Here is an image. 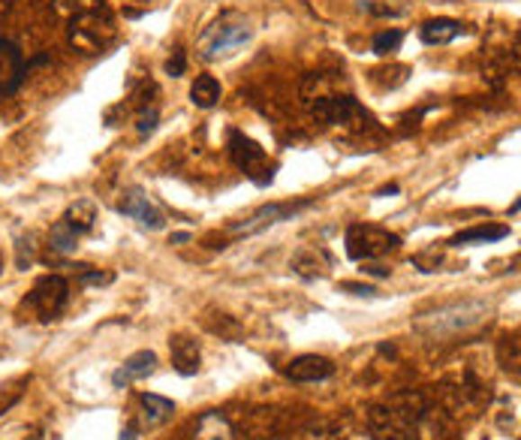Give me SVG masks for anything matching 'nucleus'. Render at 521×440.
Wrapping results in <instances>:
<instances>
[{"mask_svg":"<svg viewBox=\"0 0 521 440\" xmlns=\"http://www.w3.org/2000/svg\"><path fill=\"white\" fill-rule=\"evenodd\" d=\"M425 401L419 392H401L386 404L371 410L368 426L374 440H419L416 437V426L425 410Z\"/></svg>","mask_w":521,"mask_h":440,"instance_id":"obj_1","label":"nucleus"},{"mask_svg":"<svg viewBox=\"0 0 521 440\" xmlns=\"http://www.w3.org/2000/svg\"><path fill=\"white\" fill-rule=\"evenodd\" d=\"M118 37V24L109 10H88L79 15H69V46L82 55H100Z\"/></svg>","mask_w":521,"mask_h":440,"instance_id":"obj_2","label":"nucleus"},{"mask_svg":"<svg viewBox=\"0 0 521 440\" xmlns=\"http://www.w3.org/2000/svg\"><path fill=\"white\" fill-rule=\"evenodd\" d=\"M485 310L489 308H485L482 301H458V305L437 308L434 314H422L419 320H416V332H422L425 338H443V335L467 332L485 320Z\"/></svg>","mask_w":521,"mask_h":440,"instance_id":"obj_3","label":"nucleus"},{"mask_svg":"<svg viewBox=\"0 0 521 440\" xmlns=\"http://www.w3.org/2000/svg\"><path fill=\"white\" fill-rule=\"evenodd\" d=\"M245 42H250V28L245 19H238L236 13L223 15L220 22H214L202 37H199V58L205 60H220L229 58L232 51H238Z\"/></svg>","mask_w":521,"mask_h":440,"instance_id":"obj_4","label":"nucleus"},{"mask_svg":"<svg viewBox=\"0 0 521 440\" xmlns=\"http://www.w3.org/2000/svg\"><path fill=\"white\" fill-rule=\"evenodd\" d=\"M308 112L317 124L326 127H350V130H364L374 124V118L364 112L353 97H314L305 100Z\"/></svg>","mask_w":521,"mask_h":440,"instance_id":"obj_5","label":"nucleus"},{"mask_svg":"<svg viewBox=\"0 0 521 440\" xmlns=\"http://www.w3.org/2000/svg\"><path fill=\"white\" fill-rule=\"evenodd\" d=\"M401 245V238L395 232H389L383 227H374V223H353L346 229V254L355 263H368L380 260V256L392 254Z\"/></svg>","mask_w":521,"mask_h":440,"instance_id":"obj_6","label":"nucleus"},{"mask_svg":"<svg viewBox=\"0 0 521 440\" xmlns=\"http://www.w3.org/2000/svg\"><path fill=\"white\" fill-rule=\"evenodd\" d=\"M229 157L250 181H256V184H268V181L274 178V163H268L265 148L241 130L229 133Z\"/></svg>","mask_w":521,"mask_h":440,"instance_id":"obj_7","label":"nucleus"},{"mask_svg":"<svg viewBox=\"0 0 521 440\" xmlns=\"http://www.w3.org/2000/svg\"><path fill=\"white\" fill-rule=\"evenodd\" d=\"M67 299H69L67 278H60V274H46V278H40L33 283L28 305L37 310L40 320H55L60 310L67 308Z\"/></svg>","mask_w":521,"mask_h":440,"instance_id":"obj_8","label":"nucleus"},{"mask_svg":"<svg viewBox=\"0 0 521 440\" xmlns=\"http://www.w3.org/2000/svg\"><path fill=\"white\" fill-rule=\"evenodd\" d=\"M118 211L127 214V218L139 220V223H142V227H148V229H163V223H166V220H163V214H160L157 205L148 200L145 191H139V187H127V191L121 193Z\"/></svg>","mask_w":521,"mask_h":440,"instance_id":"obj_9","label":"nucleus"},{"mask_svg":"<svg viewBox=\"0 0 521 440\" xmlns=\"http://www.w3.org/2000/svg\"><path fill=\"white\" fill-rule=\"evenodd\" d=\"M305 205H308V202H299V205L268 202V205H263L259 211L250 214L247 220L236 223V227H232V232H236V236H256V232H263V229H268V227H274V223L292 218V214L299 211V209H305Z\"/></svg>","mask_w":521,"mask_h":440,"instance_id":"obj_10","label":"nucleus"},{"mask_svg":"<svg viewBox=\"0 0 521 440\" xmlns=\"http://www.w3.org/2000/svg\"><path fill=\"white\" fill-rule=\"evenodd\" d=\"M283 374L290 377V381L295 383H317V381H326V377H332L335 374V365H332V359H326V356H299V359H292L290 365L283 368Z\"/></svg>","mask_w":521,"mask_h":440,"instance_id":"obj_11","label":"nucleus"},{"mask_svg":"<svg viewBox=\"0 0 521 440\" xmlns=\"http://www.w3.org/2000/svg\"><path fill=\"white\" fill-rule=\"evenodd\" d=\"M24 76V58L15 42L0 40V94H10L22 85Z\"/></svg>","mask_w":521,"mask_h":440,"instance_id":"obj_12","label":"nucleus"},{"mask_svg":"<svg viewBox=\"0 0 521 440\" xmlns=\"http://www.w3.org/2000/svg\"><path fill=\"white\" fill-rule=\"evenodd\" d=\"M154 368H157V356H154L151 350H139L115 371V374H112V383H115L118 390H124V386H130L133 381H142V377H148Z\"/></svg>","mask_w":521,"mask_h":440,"instance_id":"obj_13","label":"nucleus"},{"mask_svg":"<svg viewBox=\"0 0 521 440\" xmlns=\"http://www.w3.org/2000/svg\"><path fill=\"white\" fill-rule=\"evenodd\" d=\"M169 353H172V365H175L178 374H196L199 371V344L187 335H172L169 338Z\"/></svg>","mask_w":521,"mask_h":440,"instance_id":"obj_14","label":"nucleus"},{"mask_svg":"<svg viewBox=\"0 0 521 440\" xmlns=\"http://www.w3.org/2000/svg\"><path fill=\"white\" fill-rule=\"evenodd\" d=\"M193 440H236V431H232L229 419L217 410H208L196 419Z\"/></svg>","mask_w":521,"mask_h":440,"instance_id":"obj_15","label":"nucleus"},{"mask_svg":"<svg viewBox=\"0 0 521 440\" xmlns=\"http://www.w3.org/2000/svg\"><path fill=\"white\" fill-rule=\"evenodd\" d=\"M462 22L455 19H431L425 22L419 28V37L422 42H428V46H446V42H453L455 37H462Z\"/></svg>","mask_w":521,"mask_h":440,"instance_id":"obj_16","label":"nucleus"},{"mask_svg":"<svg viewBox=\"0 0 521 440\" xmlns=\"http://www.w3.org/2000/svg\"><path fill=\"white\" fill-rule=\"evenodd\" d=\"M64 220L73 227L76 232H91L94 223H97V205H94V200H76L73 205L67 209Z\"/></svg>","mask_w":521,"mask_h":440,"instance_id":"obj_17","label":"nucleus"},{"mask_svg":"<svg viewBox=\"0 0 521 440\" xmlns=\"http://www.w3.org/2000/svg\"><path fill=\"white\" fill-rule=\"evenodd\" d=\"M139 401H142L148 426H163V422H166L172 413H175V404H172L169 399H163V395L142 392V395H139Z\"/></svg>","mask_w":521,"mask_h":440,"instance_id":"obj_18","label":"nucleus"},{"mask_svg":"<svg viewBox=\"0 0 521 440\" xmlns=\"http://www.w3.org/2000/svg\"><path fill=\"white\" fill-rule=\"evenodd\" d=\"M509 236V227H471L458 236L449 238L453 247H462V245H482V241H500Z\"/></svg>","mask_w":521,"mask_h":440,"instance_id":"obj_19","label":"nucleus"},{"mask_svg":"<svg viewBox=\"0 0 521 440\" xmlns=\"http://www.w3.org/2000/svg\"><path fill=\"white\" fill-rule=\"evenodd\" d=\"M190 100L199 109H211L217 100H220V82L214 76H199V79L190 85Z\"/></svg>","mask_w":521,"mask_h":440,"instance_id":"obj_20","label":"nucleus"},{"mask_svg":"<svg viewBox=\"0 0 521 440\" xmlns=\"http://www.w3.org/2000/svg\"><path fill=\"white\" fill-rule=\"evenodd\" d=\"M49 247L55 250V254H73V250L79 247V232L60 218L49 232Z\"/></svg>","mask_w":521,"mask_h":440,"instance_id":"obj_21","label":"nucleus"},{"mask_svg":"<svg viewBox=\"0 0 521 440\" xmlns=\"http://www.w3.org/2000/svg\"><path fill=\"white\" fill-rule=\"evenodd\" d=\"M292 269L299 272L301 278H319V274H323V265H319L317 250H301V254H295Z\"/></svg>","mask_w":521,"mask_h":440,"instance_id":"obj_22","label":"nucleus"},{"mask_svg":"<svg viewBox=\"0 0 521 440\" xmlns=\"http://www.w3.org/2000/svg\"><path fill=\"white\" fill-rule=\"evenodd\" d=\"M401 40H404V31L392 28V31L377 33L374 42H371V49H374V55L383 58V55H389V51H395L398 46H401Z\"/></svg>","mask_w":521,"mask_h":440,"instance_id":"obj_23","label":"nucleus"},{"mask_svg":"<svg viewBox=\"0 0 521 440\" xmlns=\"http://www.w3.org/2000/svg\"><path fill=\"white\" fill-rule=\"evenodd\" d=\"M55 6L67 15H79L88 10H97V6H103V0H55Z\"/></svg>","mask_w":521,"mask_h":440,"instance_id":"obj_24","label":"nucleus"},{"mask_svg":"<svg viewBox=\"0 0 521 440\" xmlns=\"http://www.w3.org/2000/svg\"><path fill=\"white\" fill-rule=\"evenodd\" d=\"M136 130L142 133V136H148V133L157 130V109H148V106L139 109V115H136Z\"/></svg>","mask_w":521,"mask_h":440,"instance_id":"obj_25","label":"nucleus"},{"mask_svg":"<svg viewBox=\"0 0 521 440\" xmlns=\"http://www.w3.org/2000/svg\"><path fill=\"white\" fill-rule=\"evenodd\" d=\"M15 250H19V269H28V265L33 263V256H37V245H33V236L28 232V236L19 238V245H15Z\"/></svg>","mask_w":521,"mask_h":440,"instance_id":"obj_26","label":"nucleus"},{"mask_svg":"<svg viewBox=\"0 0 521 440\" xmlns=\"http://www.w3.org/2000/svg\"><path fill=\"white\" fill-rule=\"evenodd\" d=\"M184 67H187L184 51L175 49V51H172V58L166 60V73H169V76H184Z\"/></svg>","mask_w":521,"mask_h":440,"instance_id":"obj_27","label":"nucleus"},{"mask_svg":"<svg viewBox=\"0 0 521 440\" xmlns=\"http://www.w3.org/2000/svg\"><path fill=\"white\" fill-rule=\"evenodd\" d=\"M341 290L353 292V296H374V287H362V283H341Z\"/></svg>","mask_w":521,"mask_h":440,"instance_id":"obj_28","label":"nucleus"},{"mask_svg":"<svg viewBox=\"0 0 521 440\" xmlns=\"http://www.w3.org/2000/svg\"><path fill=\"white\" fill-rule=\"evenodd\" d=\"M121 440H139V437H136V431L127 428V431H121Z\"/></svg>","mask_w":521,"mask_h":440,"instance_id":"obj_29","label":"nucleus"},{"mask_svg":"<svg viewBox=\"0 0 521 440\" xmlns=\"http://www.w3.org/2000/svg\"><path fill=\"white\" fill-rule=\"evenodd\" d=\"M10 13V0H0V15H6Z\"/></svg>","mask_w":521,"mask_h":440,"instance_id":"obj_30","label":"nucleus"},{"mask_svg":"<svg viewBox=\"0 0 521 440\" xmlns=\"http://www.w3.org/2000/svg\"><path fill=\"white\" fill-rule=\"evenodd\" d=\"M190 236H187V232H175V236H172V241H187Z\"/></svg>","mask_w":521,"mask_h":440,"instance_id":"obj_31","label":"nucleus"},{"mask_svg":"<svg viewBox=\"0 0 521 440\" xmlns=\"http://www.w3.org/2000/svg\"><path fill=\"white\" fill-rule=\"evenodd\" d=\"M0 274H4V250H0Z\"/></svg>","mask_w":521,"mask_h":440,"instance_id":"obj_32","label":"nucleus"}]
</instances>
